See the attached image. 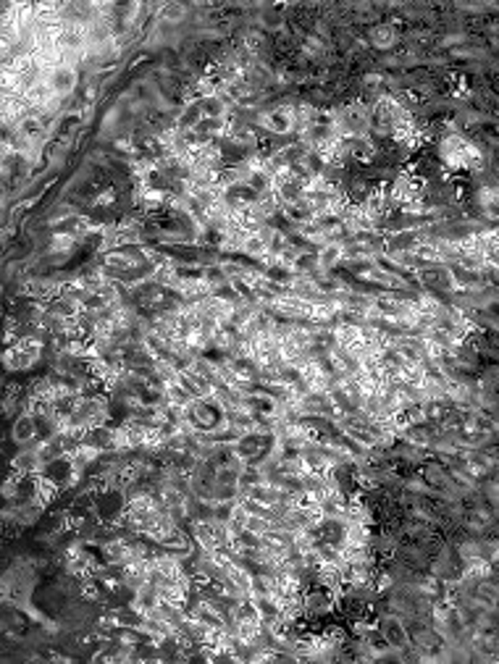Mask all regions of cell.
I'll return each mask as SVG.
<instances>
[{"mask_svg":"<svg viewBox=\"0 0 499 664\" xmlns=\"http://www.w3.org/2000/svg\"><path fill=\"white\" fill-rule=\"evenodd\" d=\"M45 82H48V87L53 90V95L56 97H66L71 95L74 90H77V84H79V76H77V69L71 66V63H58V66H53V69L48 71V76H45Z\"/></svg>","mask_w":499,"mask_h":664,"instance_id":"obj_1","label":"cell"},{"mask_svg":"<svg viewBox=\"0 0 499 664\" xmlns=\"http://www.w3.org/2000/svg\"><path fill=\"white\" fill-rule=\"evenodd\" d=\"M261 124L271 134H289L297 129V108L294 105H276L261 118Z\"/></svg>","mask_w":499,"mask_h":664,"instance_id":"obj_2","label":"cell"},{"mask_svg":"<svg viewBox=\"0 0 499 664\" xmlns=\"http://www.w3.org/2000/svg\"><path fill=\"white\" fill-rule=\"evenodd\" d=\"M381 636H384V641H387L389 646H397V649H405V646L410 643V633H407L403 627V623L394 620V617H389V620L381 623Z\"/></svg>","mask_w":499,"mask_h":664,"instance_id":"obj_3","label":"cell"},{"mask_svg":"<svg viewBox=\"0 0 499 664\" xmlns=\"http://www.w3.org/2000/svg\"><path fill=\"white\" fill-rule=\"evenodd\" d=\"M37 436V417L32 413H24L21 417H16L14 423V442L16 444H29Z\"/></svg>","mask_w":499,"mask_h":664,"instance_id":"obj_4","label":"cell"},{"mask_svg":"<svg viewBox=\"0 0 499 664\" xmlns=\"http://www.w3.org/2000/svg\"><path fill=\"white\" fill-rule=\"evenodd\" d=\"M397 29H394V24H376L374 29H371V42H374V48H378V50H387V48H391L394 42H397Z\"/></svg>","mask_w":499,"mask_h":664,"instance_id":"obj_5","label":"cell"},{"mask_svg":"<svg viewBox=\"0 0 499 664\" xmlns=\"http://www.w3.org/2000/svg\"><path fill=\"white\" fill-rule=\"evenodd\" d=\"M342 258H345V247H342L339 242H326L323 249L318 252V265L323 271H329V268H334Z\"/></svg>","mask_w":499,"mask_h":664,"instance_id":"obj_6","label":"cell"},{"mask_svg":"<svg viewBox=\"0 0 499 664\" xmlns=\"http://www.w3.org/2000/svg\"><path fill=\"white\" fill-rule=\"evenodd\" d=\"M184 16H187V6L184 3H163L161 11H158V19L163 24H179V21H184Z\"/></svg>","mask_w":499,"mask_h":664,"instance_id":"obj_7","label":"cell"},{"mask_svg":"<svg viewBox=\"0 0 499 664\" xmlns=\"http://www.w3.org/2000/svg\"><path fill=\"white\" fill-rule=\"evenodd\" d=\"M77 245V234L71 231H58V234L50 236V252H69Z\"/></svg>","mask_w":499,"mask_h":664,"instance_id":"obj_8","label":"cell"}]
</instances>
